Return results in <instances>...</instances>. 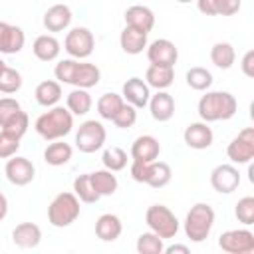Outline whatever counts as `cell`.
Listing matches in <instances>:
<instances>
[{
    "label": "cell",
    "mask_w": 254,
    "mask_h": 254,
    "mask_svg": "<svg viewBox=\"0 0 254 254\" xmlns=\"http://www.w3.org/2000/svg\"><path fill=\"white\" fill-rule=\"evenodd\" d=\"M238 101L230 91H208L198 99V117L204 123L228 121L236 115Z\"/></svg>",
    "instance_id": "cell-1"
},
{
    "label": "cell",
    "mask_w": 254,
    "mask_h": 254,
    "mask_svg": "<svg viewBox=\"0 0 254 254\" xmlns=\"http://www.w3.org/2000/svg\"><path fill=\"white\" fill-rule=\"evenodd\" d=\"M36 133L46 139V141H56V139H64L65 135L71 133L73 129V115L67 107L64 105H54L48 107V111H44L36 123H34Z\"/></svg>",
    "instance_id": "cell-2"
},
{
    "label": "cell",
    "mask_w": 254,
    "mask_h": 254,
    "mask_svg": "<svg viewBox=\"0 0 254 254\" xmlns=\"http://www.w3.org/2000/svg\"><path fill=\"white\" fill-rule=\"evenodd\" d=\"M214 208L206 202H196L190 206V210L185 216V234L190 242H204L214 226Z\"/></svg>",
    "instance_id": "cell-3"
},
{
    "label": "cell",
    "mask_w": 254,
    "mask_h": 254,
    "mask_svg": "<svg viewBox=\"0 0 254 254\" xmlns=\"http://www.w3.org/2000/svg\"><path fill=\"white\" fill-rule=\"evenodd\" d=\"M79 198L73 192H60L48 206V222L56 228H67L79 216Z\"/></svg>",
    "instance_id": "cell-4"
},
{
    "label": "cell",
    "mask_w": 254,
    "mask_h": 254,
    "mask_svg": "<svg viewBox=\"0 0 254 254\" xmlns=\"http://www.w3.org/2000/svg\"><path fill=\"white\" fill-rule=\"evenodd\" d=\"M145 222H147L149 230L159 234L163 240L175 238L179 232V226H181L175 212L165 204H151L145 212Z\"/></svg>",
    "instance_id": "cell-5"
},
{
    "label": "cell",
    "mask_w": 254,
    "mask_h": 254,
    "mask_svg": "<svg viewBox=\"0 0 254 254\" xmlns=\"http://www.w3.org/2000/svg\"><path fill=\"white\" fill-rule=\"evenodd\" d=\"M107 141V131L103 127L101 121H95V119H87L83 121L77 131H75V147L81 151V153H95L99 149H103Z\"/></svg>",
    "instance_id": "cell-6"
},
{
    "label": "cell",
    "mask_w": 254,
    "mask_h": 254,
    "mask_svg": "<svg viewBox=\"0 0 254 254\" xmlns=\"http://www.w3.org/2000/svg\"><path fill=\"white\" fill-rule=\"evenodd\" d=\"M93 48H95V38H93V32L89 28L77 26V28H71L65 34L64 50L67 52L69 58L85 60V58H89L93 54Z\"/></svg>",
    "instance_id": "cell-7"
},
{
    "label": "cell",
    "mask_w": 254,
    "mask_h": 254,
    "mask_svg": "<svg viewBox=\"0 0 254 254\" xmlns=\"http://www.w3.org/2000/svg\"><path fill=\"white\" fill-rule=\"evenodd\" d=\"M232 165H248L254 159V127H244L226 147Z\"/></svg>",
    "instance_id": "cell-8"
},
{
    "label": "cell",
    "mask_w": 254,
    "mask_h": 254,
    "mask_svg": "<svg viewBox=\"0 0 254 254\" xmlns=\"http://www.w3.org/2000/svg\"><path fill=\"white\" fill-rule=\"evenodd\" d=\"M218 248L228 254H252L254 234L248 228H232L218 236Z\"/></svg>",
    "instance_id": "cell-9"
},
{
    "label": "cell",
    "mask_w": 254,
    "mask_h": 254,
    "mask_svg": "<svg viewBox=\"0 0 254 254\" xmlns=\"http://www.w3.org/2000/svg\"><path fill=\"white\" fill-rule=\"evenodd\" d=\"M4 173H6V179L14 185V187H26L34 181L36 177V167L30 159L26 157H20V155H14L6 161V167H4Z\"/></svg>",
    "instance_id": "cell-10"
},
{
    "label": "cell",
    "mask_w": 254,
    "mask_h": 254,
    "mask_svg": "<svg viewBox=\"0 0 254 254\" xmlns=\"http://www.w3.org/2000/svg\"><path fill=\"white\" fill-rule=\"evenodd\" d=\"M210 185L216 192L220 194H230L238 189L240 185V173L232 163H222L216 165L210 171Z\"/></svg>",
    "instance_id": "cell-11"
},
{
    "label": "cell",
    "mask_w": 254,
    "mask_h": 254,
    "mask_svg": "<svg viewBox=\"0 0 254 254\" xmlns=\"http://www.w3.org/2000/svg\"><path fill=\"white\" fill-rule=\"evenodd\" d=\"M147 60L155 65L175 67V64L179 60V50L171 40L159 38V40H153L151 44H147Z\"/></svg>",
    "instance_id": "cell-12"
},
{
    "label": "cell",
    "mask_w": 254,
    "mask_h": 254,
    "mask_svg": "<svg viewBox=\"0 0 254 254\" xmlns=\"http://www.w3.org/2000/svg\"><path fill=\"white\" fill-rule=\"evenodd\" d=\"M26 44V34L20 26L0 22V56H14L22 52Z\"/></svg>",
    "instance_id": "cell-13"
},
{
    "label": "cell",
    "mask_w": 254,
    "mask_h": 254,
    "mask_svg": "<svg viewBox=\"0 0 254 254\" xmlns=\"http://www.w3.org/2000/svg\"><path fill=\"white\" fill-rule=\"evenodd\" d=\"M121 97H123L125 103L133 105L135 109H143V107H147V103H149L151 87H149V85L145 83V79H141V77H129V79L123 83Z\"/></svg>",
    "instance_id": "cell-14"
},
{
    "label": "cell",
    "mask_w": 254,
    "mask_h": 254,
    "mask_svg": "<svg viewBox=\"0 0 254 254\" xmlns=\"http://www.w3.org/2000/svg\"><path fill=\"white\" fill-rule=\"evenodd\" d=\"M183 139L187 143V147L194 149V151H202V149H208L214 141V133L212 129L208 127V123L204 121H194V123H189L185 133H183Z\"/></svg>",
    "instance_id": "cell-15"
},
{
    "label": "cell",
    "mask_w": 254,
    "mask_h": 254,
    "mask_svg": "<svg viewBox=\"0 0 254 254\" xmlns=\"http://www.w3.org/2000/svg\"><path fill=\"white\" fill-rule=\"evenodd\" d=\"M71 18H73V14H71V8L67 4H54L46 10L42 24L48 32L56 34V32L67 30L69 24H71Z\"/></svg>",
    "instance_id": "cell-16"
},
{
    "label": "cell",
    "mask_w": 254,
    "mask_h": 254,
    "mask_svg": "<svg viewBox=\"0 0 254 254\" xmlns=\"http://www.w3.org/2000/svg\"><path fill=\"white\" fill-rule=\"evenodd\" d=\"M147 105H149L151 117L159 123H165L175 115V99L167 89H159L155 95H151Z\"/></svg>",
    "instance_id": "cell-17"
},
{
    "label": "cell",
    "mask_w": 254,
    "mask_h": 254,
    "mask_svg": "<svg viewBox=\"0 0 254 254\" xmlns=\"http://www.w3.org/2000/svg\"><path fill=\"white\" fill-rule=\"evenodd\" d=\"M159 153H161V143L157 137L153 135H139L133 145H131V159L135 161H143V163H151V161H157L159 159Z\"/></svg>",
    "instance_id": "cell-18"
},
{
    "label": "cell",
    "mask_w": 254,
    "mask_h": 254,
    "mask_svg": "<svg viewBox=\"0 0 254 254\" xmlns=\"http://www.w3.org/2000/svg\"><path fill=\"white\" fill-rule=\"evenodd\" d=\"M125 26H131V28H137V30L149 34L155 28V14L151 8H147L143 4L129 6L125 10Z\"/></svg>",
    "instance_id": "cell-19"
},
{
    "label": "cell",
    "mask_w": 254,
    "mask_h": 254,
    "mask_svg": "<svg viewBox=\"0 0 254 254\" xmlns=\"http://www.w3.org/2000/svg\"><path fill=\"white\" fill-rule=\"evenodd\" d=\"M123 232V222L117 214L105 212L95 220V236L103 242H113L121 236Z\"/></svg>",
    "instance_id": "cell-20"
},
{
    "label": "cell",
    "mask_w": 254,
    "mask_h": 254,
    "mask_svg": "<svg viewBox=\"0 0 254 254\" xmlns=\"http://www.w3.org/2000/svg\"><path fill=\"white\" fill-rule=\"evenodd\" d=\"M12 242L18 248H36L42 242V228L34 222H20L12 230Z\"/></svg>",
    "instance_id": "cell-21"
},
{
    "label": "cell",
    "mask_w": 254,
    "mask_h": 254,
    "mask_svg": "<svg viewBox=\"0 0 254 254\" xmlns=\"http://www.w3.org/2000/svg\"><path fill=\"white\" fill-rule=\"evenodd\" d=\"M32 52L40 62H54L62 52V44L54 34H42L34 40Z\"/></svg>",
    "instance_id": "cell-22"
},
{
    "label": "cell",
    "mask_w": 254,
    "mask_h": 254,
    "mask_svg": "<svg viewBox=\"0 0 254 254\" xmlns=\"http://www.w3.org/2000/svg\"><path fill=\"white\" fill-rule=\"evenodd\" d=\"M147 34L137 30V28H131V26H125L119 34V46L125 54L129 56H137L141 54L145 48H147Z\"/></svg>",
    "instance_id": "cell-23"
},
{
    "label": "cell",
    "mask_w": 254,
    "mask_h": 254,
    "mask_svg": "<svg viewBox=\"0 0 254 254\" xmlns=\"http://www.w3.org/2000/svg\"><path fill=\"white\" fill-rule=\"evenodd\" d=\"M101 79V71L95 64H89V62H77L75 65V71H73V79H71V85L73 87H81V89H91L99 83Z\"/></svg>",
    "instance_id": "cell-24"
},
{
    "label": "cell",
    "mask_w": 254,
    "mask_h": 254,
    "mask_svg": "<svg viewBox=\"0 0 254 254\" xmlns=\"http://www.w3.org/2000/svg\"><path fill=\"white\" fill-rule=\"evenodd\" d=\"M175 81V67L169 65H155L151 64L145 71V83L153 89H169Z\"/></svg>",
    "instance_id": "cell-25"
},
{
    "label": "cell",
    "mask_w": 254,
    "mask_h": 254,
    "mask_svg": "<svg viewBox=\"0 0 254 254\" xmlns=\"http://www.w3.org/2000/svg\"><path fill=\"white\" fill-rule=\"evenodd\" d=\"M34 95H36L38 105H42V107H46V109H48V107H54V105H58L60 99H62V83H60L58 79L40 81V83L36 85Z\"/></svg>",
    "instance_id": "cell-26"
},
{
    "label": "cell",
    "mask_w": 254,
    "mask_h": 254,
    "mask_svg": "<svg viewBox=\"0 0 254 254\" xmlns=\"http://www.w3.org/2000/svg\"><path fill=\"white\" fill-rule=\"evenodd\" d=\"M71 155H73V147L69 143H65L64 139L50 141V145L44 149V161L52 167H62V165L69 163Z\"/></svg>",
    "instance_id": "cell-27"
},
{
    "label": "cell",
    "mask_w": 254,
    "mask_h": 254,
    "mask_svg": "<svg viewBox=\"0 0 254 254\" xmlns=\"http://www.w3.org/2000/svg\"><path fill=\"white\" fill-rule=\"evenodd\" d=\"M89 181H91V187L93 190L99 194V196H111L115 194L117 187H119V181L117 177L113 175V171L109 169H99V171H93L89 173Z\"/></svg>",
    "instance_id": "cell-28"
},
{
    "label": "cell",
    "mask_w": 254,
    "mask_h": 254,
    "mask_svg": "<svg viewBox=\"0 0 254 254\" xmlns=\"http://www.w3.org/2000/svg\"><path fill=\"white\" fill-rule=\"evenodd\" d=\"M91 105H93V99L89 95V89L75 87L65 97V107L71 111V115H77V117L87 115L91 111Z\"/></svg>",
    "instance_id": "cell-29"
},
{
    "label": "cell",
    "mask_w": 254,
    "mask_h": 254,
    "mask_svg": "<svg viewBox=\"0 0 254 254\" xmlns=\"http://www.w3.org/2000/svg\"><path fill=\"white\" fill-rule=\"evenodd\" d=\"M171 179H173V171L167 163H163V161H151L149 163L145 185H149L153 189H163L171 183Z\"/></svg>",
    "instance_id": "cell-30"
},
{
    "label": "cell",
    "mask_w": 254,
    "mask_h": 254,
    "mask_svg": "<svg viewBox=\"0 0 254 254\" xmlns=\"http://www.w3.org/2000/svg\"><path fill=\"white\" fill-rule=\"evenodd\" d=\"M210 62L218 67V69H230L236 62V52L234 46L228 42H216L210 48Z\"/></svg>",
    "instance_id": "cell-31"
},
{
    "label": "cell",
    "mask_w": 254,
    "mask_h": 254,
    "mask_svg": "<svg viewBox=\"0 0 254 254\" xmlns=\"http://www.w3.org/2000/svg\"><path fill=\"white\" fill-rule=\"evenodd\" d=\"M123 103H125L123 97H121L119 93H113V91H111V93H103V95L97 99L95 107H97V113H99L101 119L111 121V119L115 117V113L121 109Z\"/></svg>",
    "instance_id": "cell-32"
},
{
    "label": "cell",
    "mask_w": 254,
    "mask_h": 254,
    "mask_svg": "<svg viewBox=\"0 0 254 254\" xmlns=\"http://www.w3.org/2000/svg\"><path fill=\"white\" fill-rule=\"evenodd\" d=\"M185 77H187V85L190 89H194V91H206V89H210V85L214 81L212 79V73L206 67H202V65L190 67Z\"/></svg>",
    "instance_id": "cell-33"
},
{
    "label": "cell",
    "mask_w": 254,
    "mask_h": 254,
    "mask_svg": "<svg viewBox=\"0 0 254 254\" xmlns=\"http://www.w3.org/2000/svg\"><path fill=\"white\" fill-rule=\"evenodd\" d=\"M127 151L121 149V147H105L103 149V155H101V163L105 169L117 173V171H123L127 167Z\"/></svg>",
    "instance_id": "cell-34"
},
{
    "label": "cell",
    "mask_w": 254,
    "mask_h": 254,
    "mask_svg": "<svg viewBox=\"0 0 254 254\" xmlns=\"http://www.w3.org/2000/svg\"><path fill=\"white\" fill-rule=\"evenodd\" d=\"M73 194L79 198V202H85V204H93L97 202L101 196L93 190L91 187V181H89V173L85 175H79L73 179Z\"/></svg>",
    "instance_id": "cell-35"
},
{
    "label": "cell",
    "mask_w": 254,
    "mask_h": 254,
    "mask_svg": "<svg viewBox=\"0 0 254 254\" xmlns=\"http://www.w3.org/2000/svg\"><path fill=\"white\" fill-rule=\"evenodd\" d=\"M135 248H137L139 254H163V250H165V240H163L159 234H155V232L149 230V232L139 234Z\"/></svg>",
    "instance_id": "cell-36"
},
{
    "label": "cell",
    "mask_w": 254,
    "mask_h": 254,
    "mask_svg": "<svg viewBox=\"0 0 254 254\" xmlns=\"http://www.w3.org/2000/svg\"><path fill=\"white\" fill-rule=\"evenodd\" d=\"M28 127H30V117H28L26 111L20 109V111H16L0 129L6 131V133H10V135H14V137H18V139H22V137L26 135Z\"/></svg>",
    "instance_id": "cell-37"
},
{
    "label": "cell",
    "mask_w": 254,
    "mask_h": 254,
    "mask_svg": "<svg viewBox=\"0 0 254 254\" xmlns=\"http://www.w3.org/2000/svg\"><path fill=\"white\" fill-rule=\"evenodd\" d=\"M22 87V73L10 65H6L2 71H0V91L10 95V93H16L20 91Z\"/></svg>",
    "instance_id": "cell-38"
},
{
    "label": "cell",
    "mask_w": 254,
    "mask_h": 254,
    "mask_svg": "<svg viewBox=\"0 0 254 254\" xmlns=\"http://www.w3.org/2000/svg\"><path fill=\"white\" fill-rule=\"evenodd\" d=\"M234 216L238 218V222H242L244 226H250L254 224V196H242L238 202H236V208H234Z\"/></svg>",
    "instance_id": "cell-39"
},
{
    "label": "cell",
    "mask_w": 254,
    "mask_h": 254,
    "mask_svg": "<svg viewBox=\"0 0 254 254\" xmlns=\"http://www.w3.org/2000/svg\"><path fill=\"white\" fill-rule=\"evenodd\" d=\"M79 60H73V58H65V60H60L54 67V75L60 83H67L71 85V79H73V71H75V65H77Z\"/></svg>",
    "instance_id": "cell-40"
},
{
    "label": "cell",
    "mask_w": 254,
    "mask_h": 254,
    "mask_svg": "<svg viewBox=\"0 0 254 254\" xmlns=\"http://www.w3.org/2000/svg\"><path fill=\"white\" fill-rule=\"evenodd\" d=\"M111 121H113L115 127H119V129H129V127H133L135 121H137V109H135L133 105H129V103H123L121 109L115 113V117H113Z\"/></svg>",
    "instance_id": "cell-41"
},
{
    "label": "cell",
    "mask_w": 254,
    "mask_h": 254,
    "mask_svg": "<svg viewBox=\"0 0 254 254\" xmlns=\"http://www.w3.org/2000/svg\"><path fill=\"white\" fill-rule=\"evenodd\" d=\"M18 149H20V139L0 129V159L14 157L18 153Z\"/></svg>",
    "instance_id": "cell-42"
},
{
    "label": "cell",
    "mask_w": 254,
    "mask_h": 254,
    "mask_svg": "<svg viewBox=\"0 0 254 254\" xmlns=\"http://www.w3.org/2000/svg\"><path fill=\"white\" fill-rule=\"evenodd\" d=\"M20 109L22 107H20V103L14 97H0V127Z\"/></svg>",
    "instance_id": "cell-43"
},
{
    "label": "cell",
    "mask_w": 254,
    "mask_h": 254,
    "mask_svg": "<svg viewBox=\"0 0 254 254\" xmlns=\"http://www.w3.org/2000/svg\"><path fill=\"white\" fill-rule=\"evenodd\" d=\"M242 6V0H216V16H234Z\"/></svg>",
    "instance_id": "cell-44"
},
{
    "label": "cell",
    "mask_w": 254,
    "mask_h": 254,
    "mask_svg": "<svg viewBox=\"0 0 254 254\" xmlns=\"http://www.w3.org/2000/svg\"><path fill=\"white\" fill-rule=\"evenodd\" d=\"M147 169H149V163H143V161H131V179L137 181V183H145L147 179Z\"/></svg>",
    "instance_id": "cell-45"
},
{
    "label": "cell",
    "mask_w": 254,
    "mask_h": 254,
    "mask_svg": "<svg viewBox=\"0 0 254 254\" xmlns=\"http://www.w3.org/2000/svg\"><path fill=\"white\" fill-rule=\"evenodd\" d=\"M240 69L246 77H254V50H248L240 60Z\"/></svg>",
    "instance_id": "cell-46"
},
{
    "label": "cell",
    "mask_w": 254,
    "mask_h": 254,
    "mask_svg": "<svg viewBox=\"0 0 254 254\" xmlns=\"http://www.w3.org/2000/svg\"><path fill=\"white\" fill-rule=\"evenodd\" d=\"M196 8L204 16H216V0H194Z\"/></svg>",
    "instance_id": "cell-47"
},
{
    "label": "cell",
    "mask_w": 254,
    "mask_h": 254,
    "mask_svg": "<svg viewBox=\"0 0 254 254\" xmlns=\"http://www.w3.org/2000/svg\"><path fill=\"white\" fill-rule=\"evenodd\" d=\"M165 254H189L190 250H189V246H185V244H171V246H165V250H163Z\"/></svg>",
    "instance_id": "cell-48"
},
{
    "label": "cell",
    "mask_w": 254,
    "mask_h": 254,
    "mask_svg": "<svg viewBox=\"0 0 254 254\" xmlns=\"http://www.w3.org/2000/svg\"><path fill=\"white\" fill-rule=\"evenodd\" d=\"M8 214V198L4 192H0V220H4Z\"/></svg>",
    "instance_id": "cell-49"
},
{
    "label": "cell",
    "mask_w": 254,
    "mask_h": 254,
    "mask_svg": "<svg viewBox=\"0 0 254 254\" xmlns=\"http://www.w3.org/2000/svg\"><path fill=\"white\" fill-rule=\"evenodd\" d=\"M248 179H250V183H254V167H252V163H248Z\"/></svg>",
    "instance_id": "cell-50"
},
{
    "label": "cell",
    "mask_w": 254,
    "mask_h": 254,
    "mask_svg": "<svg viewBox=\"0 0 254 254\" xmlns=\"http://www.w3.org/2000/svg\"><path fill=\"white\" fill-rule=\"evenodd\" d=\"M175 2H179V4H190V2H194V0H175Z\"/></svg>",
    "instance_id": "cell-51"
},
{
    "label": "cell",
    "mask_w": 254,
    "mask_h": 254,
    "mask_svg": "<svg viewBox=\"0 0 254 254\" xmlns=\"http://www.w3.org/2000/svg\"><path fill=\"white\" fill-rule=\"evenodd\" d=\"M4 67H6V62H4V60H2V58H0V71H2V69H4Z\"/></svg>",
    "instance_id": "cell-52"
}]
</instances>
